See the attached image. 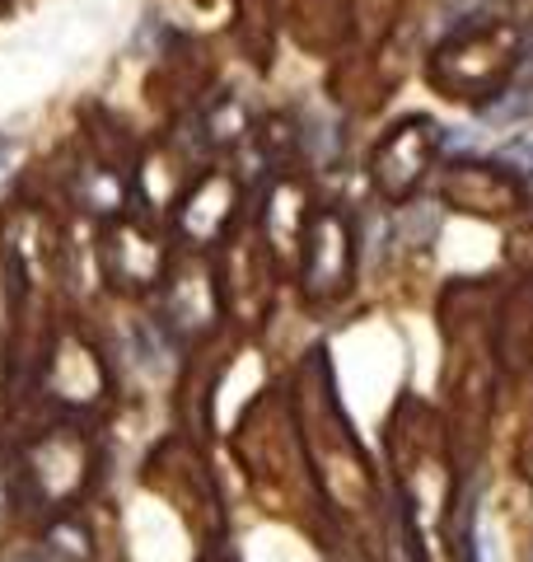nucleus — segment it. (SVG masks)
I'll use <instances>...</instances> for the list:
<instances>
[{"label": "nucleus", "mask_w": 533, "mask_h": 562, "mask_svg": "<svg viewBox=\"0 0 533 562\" xmlns=\"http://www.w3.org/2000/svg\"><path fill=\"white\" fill-rule=\"evenodd\" d=\"M435 150H440V136L431 132V122H426V117L398 122V127L375 146L370 179H375V188L384 192V198L402 202L407 192H412L426 179V169H431V155Z\"/></svg>", "instance_id": "nucleus-3"}, {"label": "nucleus", "mask_w": 533, "mask_h": 562, "mask_svg": "<svg viewBox=\"0 0 533 562\" xmlns=\"http://www.w3.org/2000/svg\"><path fill=\"white\" fill-rule=\"evenodd\" d=\"M229 221H235V183H229L225 173H206L173 216L178 235H183L188 244H211L216 235L229 231Z\"/></svg>", "instance_id": "nucleus-5"}, {"label": "nucleus", "mask_w": 533, "mask_h": 562, "mask_svg": "<svg viewBox=\"0 0 533 562\" xmlns=\"http://www.w3.org/2000/svg\"><path fill=\"white\" fill-rule=\"evenodd\" d=\"M202 562H235V558H229V553H220V549H211Z\"/></svg>", "instance_id": "nucleus-6"}, {"label": "nucleus", "mask_w": 533, "mask_h": 562, "mask_svg": "<svg viewBox=\"0 0 533 562\" xmlns=\"http://www.w3.org/2000/svg\"><path fill=\"white\" fill-rule=\"evenodd\" d=\"M43 371H47V398H57L61 408H89V403H99L113 390V375L103 366V357L70 328L52 338Z\"/></svg>", "instance_id": "nucleus-2"}, {"label": "nucleus", "mask_w": 533, "mask_h": 562, "mask_svg": "<svg viewBox=\"0 0 533 562\" xmlns=\"http://www.w3.org/2000/svg\"><path fill=\"white\" fill-rule=\"evenodd\" d=\"M305 291L309 295H332L347 286L351 277V262H355V249H351V231L337 211H318L305 225Z\"/></svg>", "instance_id": "nucleus-4"}, {"label": "nucleus", "mask_w": 533, "mask_h": 562, "mask_svg": "<svg viewBox=\"0 0 533 562\" xmlns=\"http://www.w3.org/2000/svg\"><path fill=\"white\" fill-rule=\"evenodd\" d=\"M99 268L117 291H146L169 272V249L150 225L140 221H113L99 239Z\"/></svg>", "instance_id": "nucleus-1"}, {"label": "nucleus", "mask_w": 533, "mask_h": 562, "mask_svg": "<svg viewBox=\"0 0 533 562\" xmlns=\"http://www.w3.org/2000/svg\"><path fill=\"white\" fill-rule=\"evenodd\" d=\"M5 155H10V140H0V165H5Z\"/></svg>", "instance_id": "nucleus-8"}, {"label": "nucleus", "mask_w": 533, "mask_h": 562, "mask_svg": "<svg viewBox=\"0 0 533 562\" xmlns=\"http://www.w3.org/2000/svg\"><path fill=\"white\" fill-rule=\"evenodd\" d=\"M5 562H43V558H33V553H20V558H5Z\"/></svg>", "instance_id": "nucleus-7"}]
</instances>
